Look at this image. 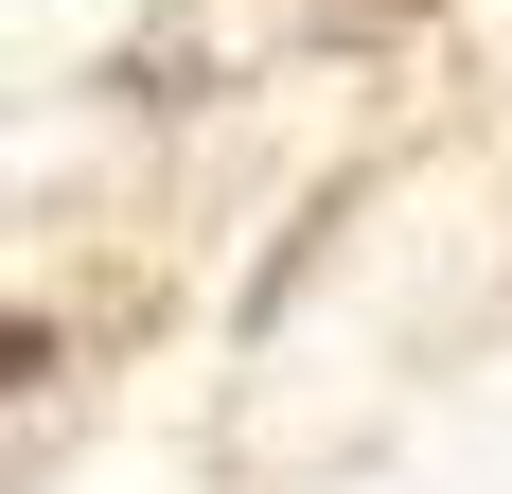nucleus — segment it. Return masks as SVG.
Here are the masks:
<instances>
[{
	"label": "nucleus",
	"instance_id": "obj_1",
	"mask_svg": "<svg viewBox=\"0 0 512 494\" xmlns=\"http://www.w3.org/2000/svg\"><path fill=\"white\" fill-rule=\"evenodd\" d=\"M371 18H389V0H336V36H371Z\"/></svg>",
	"mask_w": 512,
	"mask_h": 494
}]
</instances>
